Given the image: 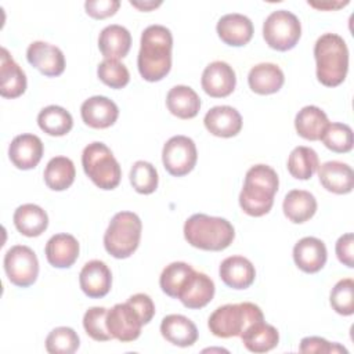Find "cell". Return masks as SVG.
<instances>
[{"mask_svg": "<svg viewBox=\"0 0 354 354\" xmlns=\"http://www.w3.org/2000/svg\"><path fill=\"white\" fill-rule=\"evenodd\" d=\"M140 44L137 65L141 77L147 82L162 80L171 68L170 30L162 25H151L142 32Z\"/></svg>", "mask_w": 354, "mask_h": 354, "instance_id": "obj_1", "label": "cell"}, {"mask_svg": "<svg viewBox=\"0 0 354 354\" xmlns=\"http://www.w3.org/2000/svg\"><path fill=\"white\" fill-rule=\"evenodd\" d=\"M279 180L277 171L267 165L252 166L245 176L243 188L239 194L242 210L252 217L267 214L274 205Z\"/></svg>", "mask_w": 354, "mask_h": 354, "instance_id": "obj_2", "label": "cell"}, {"mask_svg": "<svg viewBox=\"0 0 354 354\" xmlns=\"http://www.w3.org/2000/svg\"><path fill=\"white\" fill-rule=\"evenodd\" d=\"M314 57L317 77L326 87H336L346 79L348 71L347 44L336 33H325L315 41Z\"/></svg>", "mask_w": 354, "mask_h": 354, "instance_id": "obj_3", "label": "cell"}, {"mask_svg": "<svg viewBox=\"0 0 354 354\" xmlns=\"http://www.w3.org/2000/svg\"><path fill=\"white\" fill-rule=\"evenodd\" d=\"M184 236L185 241L194 248L220 252L232 243L235 230L225 218L196 213L185 221Z\"/></svg>", "mask_w": 354, "mask_h": 354, "instance_id": "obj_4", "label": "cell"}, {"mask_svg": "<svg viewBox=\"0 0 354 354\" xmlns=\"http://www.w3.org/2000/svg\"><path fill=\"white\" fill-rule=\"evenodd\" d=\"M264 319L259 306L245 301L238 304H225L216 308L207 321L210 332L223 339L241 336L252 324Z\"/></svg>", "mask_w": 354, "mask_h": 354, "instance_id": "obj_5", "label": "cell"}, {"mask_svg": "<svg viewBox=\"0 0 354 354\" xmlns=\"http://www.w3.org/2000/svg\"><path fill=\"white\" fill-rule=\"evenodd\" d=\"M142 224L133 212L116 213L104 235L105 250L115 259L130 257L140 245Z\"/></svg>", "mask_w": 354, "mask_h": 354, "instance_id": "obj_6", "label": "cell"}, {"mask_svg": "<svg viewBox=\"0 0 354 354\" xmlns=\"http://www.w3.org/2000/svg\"><path fill=\"white\" fill-rule=\"evenodd\" d=\"M82 165L87 177L98 188L109 191L119 185L122 177L119 162L104 142L88 144L83 149Z\"/></svg>", "mask_w": 354, "mask_h": 354, "instance_id": "obj_7", "label": "cell"}, {"mask_svg": "<svg viewBox=\"0 0 354 354\" xmlns=\"http://www.w3.org/2000/svg\"><path fill=\"white\" fill-rule=\"evenodd\" d=\"M301 36L299 18L286 10L272 11L264 21L263 37L266 43L277 51L293 48Z\"/></svg>", "mask_w": 354, "mask_h": 354, "instance_id": "obj_8", "label": "cell"}, {"mask_svg": "<svg viewBox=\"0 0 354 354\" xmlns=\"http://www.w3.org/2000/svg\"><path fill=\"white\" fill-rule=\"evenodd\" d=\"M4 271L8 281L19 288L33 285L39 275V261L35 252L25 245H15L4 254Z\"/></svg>", "mask_w": 354, "mask_h": 354, "instance_id": "obj_9", "label": "cell"}, {"mask_svg": "<svg viewBox=\"0 0 354 354\" xmlns=\"http://www.w3.org/2000/svg\"><path fill=\"white\" fill-rule=\"evenodd\" d=\"M198 153L195 142L185 136H174L166 141L162 151V162L166 171L174 177L188 174L196 165Z\"/></svg>", "mask_w": 354, "mask_h": 354, "instance_id": "obj_10", "label": "cell"}, {"mask_svg": "<svg viewBox=\"0 0 354 354\" xmlns=\"http://www.w3.org/2000/svg\"><path fill=\"white\" fill-rule=\"evenodd\" d=\"M142 319L136 308L129 303H118L106 313V328L113 339L127 343L138 339Z\"/></svg>", "mask_w": 354, "mask_h": 354, "instance_id": "obj_11", "label": "cell"}, {"mask_svg": "<svg viewBox=\"0 0 354 354\" xmlns=\"http://www.w3.org/2000/svg\"><path fill=\"white\" fill-rule=\"evenodd\" d=\"M28 62L47 77L59 76L65 71L64 53L46 41H33L26 50Z\"/></svg>", "mask_w": 354, "mask_h": 354, "instance_id": "obj_12", "label": "cell"}, {"mask_svg": "<svg viewBox=\"0 0 354 354\" xmlns=\"http://www.w3.org/2000/svg\"><path fill=\"white\" fill-rule=\"evenodd\" d=\"M201 84L203 91L213 98L228 97L236 84L235 72L227 62L214 61L205 68Z\"/></svg>", "mask_w": 354, "mask_h": 354, "instance_id": "obj_13", "label": "cell"}, {"mask_svg": "<svg viewBox=\"0 0 354 354\" xmlns=\"http://www.w3.org/2000/svg\"><path fill=\"white\" fill-rule=\"evenodd\" d=\"M43 151V142L37 136L19 134L8 147V158L17 169L29 170L39 165Z\"/></svg>", "mask_w": 354, "mask_h": 354, "instance_id": "obj_14", "label": "cell"}, {"mask_svg": "<svg viewBox=\"0 0 354 354\" xmlns=\"http://www.w3.org/2000/svg\"><path fill=\"white\" fill-rule=\"evenodd\" d=\"M79 283L86 296L91 299H101L111 290V270L104 261L91 260L83 266L79 274Z\"/></svg>", "mask_w": 354, "mask_h": 354, "instance_id": "obj_15", "label": "cell"}, {"mask_svg": "<svg viewBox=\"0 0 354 354\" xmlns=\"http://www.w3.org/2000/svg\"><path fill=\"white\" fill-rule=\"evenodd\" d=\"M214 296V282L210 277L203 272L192 271L180 290L177 299L191 310H198L205 307L212 301Z\"/></svg>", "mask_w": 354, "mask_h": 354, "instance_id": "obj_16", "label": "cell"}, {"mask_svg": "<svg viewBox=\"0 0 354 354\" xmlns=\"http://www.w3.org/2000/svg\"><path fill=\"white\" fill-rule=\"evenodd\" d=\"M80 115L87 126L93 129H106L116 122L119 108L112 100L104 95H94L82 104Z\"/></svg>", "mask_w": 354, "mask_h": 354, "instance_id": "obj_17", "label": "cell"}, {"mask_svg": "<svg viewBox=\"0 0 354 354\" xmlns=\"http://www.w3.org/2000/svg\"><path fill=\"white\" fill-rule=\"evenodd\" d=\"M203 123L210 134L223 138H230L241 131L242 116L232 106L218 105L213 106L206 112Z\"/></svg>", "mask_w": 354, "mask_h": 354, "instance_id": "obj_18", "label": "cell"}, {"mask_svg": "<svg viewBox=\"0 0 354 354\" xmlns=\"http://www.w3.org/2000/svg\"><path fill=\"white\" fill-rule=\"evenodd\" d=\"M217 35L228 46L241 47L250 41L253 36L252 21L242 14H227L223 15L216 26Z\"/></svg>", "mask_w": 354, "mask_h": 354, "instance_id": "obj_19", "label": "cell"}, {"mask_svg": "<svg viewBox=\"0 0 354 354\" xmlns=\"http://www.w3.org/2000/svg\"><path fill=\"white\" fill-rule=\"evenodd\" d=\"M318 177L321 185L329 192L343 195L353 191L354 173L347 163L339 160L325 162L318 166Z\"/></svg>", "mask_w": 354, "mask_h": 354, "instance_id": "obj_20", "label": "cell"}, {"mask_svg": "<svg viewBox=\"0 0 354 354\" xmlns=\"http://www.w3.org/2000/svg\"><path fill=\"white\" fill-rule=\"evenodd\" d=\"M326 248L325 243L314 236L301 238L293 248V260L296 266L307 272H318L326 263Z\"/></svg>", "mask_w": 354, "mask_h": 354, "instance_id": "obj_21", "label": "cell"}, {"mask_svg": "<svg viewBox=\"0 0 354 354\" xmlns=\"http://www.w3.org/2000/svg\"><path fill=\"white\" fill-rule=\"evenodd\" d=\"M218 274L221 281L232 289H246L256 278V270L250 260L243 256H230L220 264Z\"/></svg>", "mask_w": 354, "mask_h": 354, "instance_id": "obj_22", "label": "cell"}, {"mask_svg": "<svg viewBox=\"0 0 354 354\" xmlns=\"http://www.w3.org/2000/svg\"><path fill=\"white\" fill-rule=\"evenodd\" d=\"M26 90V76L21 66L12 59L7 48H1L0 55V95L17 98Z\"/></svg>", "mask_w": 354, "mask_h": 354, "instance_id": "obj_23", "label": "cell"}, {"mask_svg": "<svg viewBox=\"0 0 354 354\" xmlns=\"http://www.w3.org/2000/svg\"><path fill=\"white\" fill-rule=\"evenodd\" d=\"M47 261L55 268H69L79 257V242L71 234H55L46 243Z\"/></svg>", "mask_w": 354, "mask_h": 354, "instance_id": "obj_24", "label": "cell"}, {"mask_svg": "<svg viewBox=\"0 0 354 354\" xmlns=\"http://www.w3.org/2000/svg\"><path fill=\"white\" fill-rule=\"evenodd\" d=\"M160 333L169 343L178 347L192 346L198 340L195 324L180 314L166 315L160 322Z\"/></svg>", "mask_w": 354, "mask_h": 354, "instance_id": "obj_25", "label": "cell"}, {"mask_svg": "<svg viewBox=\"0 0 354 354\" xmlns=\"http://www.w3.org/2000/svg\"><path fill=\"white\" fill-rule=\"evenodd\" d=\"M285 76L281 68L271 62H263L254 65L249 75H248V83L252 91L256 94L267 95L274 94L281 90L283 86Z\"/></svg>", "mask_w": 354, "mask_h": 354, "instance_id": "obj_26", "label": "cell"}, {"mask_svg": "<svg viewBox=\"0 0 354 354\" xmlns=\"http://www.w3.org/2000/svg\"><path fill=\"white\" fill-rule=\"evenodd\" d=\"M131 47V35L122 25H108L98 36V48L105 58L119 59L127 55Z\"/></svg>", "mask_w": 354, "mask_h": 354, "instance_id": "obj_27", "label": "cell"}, {"mask_svg": "<svg viewBox=\"0 0 354 354\" xmlns=\"http://www.w3.org/2000/svg\"><path fill=\"white\" fill-rule=\"evenodd\" d=\"M283 214L289 221L301 224L310 220L317 212V201L313 194L304 189H292L286 194L282 203Z\"/></svg>", "mask_w": 354, "mask_h": 354, "instance_id": "obj_28", "label": "cell"}, {"mask_svg": "<svg viewBox=\"0 0 354 354\" xmlns=\"http://www.w3.org/2000/svg\"><path fill=\"white\" fill-rule=\"evenodd\" d=\"M166 105L171 115L180 119H192L201 109V98L188 86H174L167 93Z\"/></svg>", "mask_w": 354, "mask_h": 354, "instance_id": "obj_29", "label": "cell"}, {"mask_svg": "<svg viewBox=\"0 0 354 354\" xmlns=\"http://www.w3.org/2000/svg\"><path fill=\"white\" fill-rule=\"evenodd\" d=\"M241 339L243 346L249 351L267 353L274 347H277L279 342V335L272 325L266 324L264 319H261L248 326L241 335Z\"/></svg>", "mask_w": 354, "mask_h": 354, "instance_id": "obj_30", "label": "cell"}, {"mask_svg": "<svg viewBox=\"0 0 354 354\" xmlns=\"http://www.w3.org/2000/svg\"><path fill=\"white\" fill-rule=\"evenodd\" d=\"M14 224L22 235L33 238L41 235L47 230L48 217L40 206L25 203L14 212Z\"/></svg>", "mask_w": 354, "mask_h": 354, "instance_id": "obj_31", "label": "cell"}, {"mask_svg": "<svg viewBox=\"0 0 354 354\" xmlns=\"http://www.w3.org/2000/svg\"><path fill=\"white\" fill-rule=\"evenodd\" d=\"M328 123L329 120L326 113L315 105H307L301 108L295 118V127L297 134L310 141L321 140V136Z\"/></svg>", "mask_w": 354, "mask_h": 354, "instance_id": "obj_32", "label": "cell"}, {"mask_svg": "<svg viewBox=\"0 0 354 354\" xmlns=\"http://www.w3.org/2000/svg\"><path fill=\"white\" fill-rule=\"evenodd\" d=\"M75 165L66 156H55L50 159L44 169V183L53 191H64L75 181Z\"/></svg>", "mask_w": 354, "mask_h": 354, "instance_id": "obj_33", "label": "cell"}, {"mask_svg": "<svg viewBox=\"0 0 354 354\" xmlns=\"http://www.w3.org/2000/svg\"><path fill=\"white\" fill-rule=\"evenodd\" d=\"M37 124L46 134L61 137L72 130L73 119L65 108L58 105H48L39 112Z\"/></svg>", "mask_w": 354, "mask_h": 354, "instance_id": "obj_34", "label": "cell"}, {"mask_svg": "<svg viewBox=\"0 0 354 354\" xmlns=\"http://www.w3.org/2000/svg\"><path fill=\"white\" fill-rule=\"evenodd\" d=\"M318 166V155L310 147H296L288 158V171L297 180L311 178Z\"/></svg>", "mask_w": 354, "mask_h": 354, "instance_id": "obj_35", "label": "cell"}, {"mask_svg": "<svg viewBox=\"0 0 354 354\" xmlns=\"http://www.w3.org/2000/svg\"><path fill=\"white\" fill-rule=\"evenodd\" d=\"M194 268L184 261H174L166 266L160 274L159 285L163 293L170 297L177 299L180 290L187 282L188 277L192 274Z\"/></svg>", "mask_w": 354, "mask_h": 354, "instance_id": "obj_36", "label": "cell"}, {"mask_svg": "<svg viewBox=\"0 0 354 354\" xmlns=\"http://www.w3.org/2000/svg\"><path fill=\"white\" fill-rule=\"evenodd\" d=\"M321 140L324 145L336 152V153H346L353 149V130L348 124L344 123H328L325 127Z\"/></svg>", "mask_w": 354, "mask_h": 354, "instance_id": "obj_37", "label": "cell"}, {"mask_svg": "<svg viewBox=\"0 0 354 354\" xmlns=\"http://www.w3.org/2000/svg\"><path fill=\"white\" fill-rule=\"evenodd\" d=\"M79 344L77 333L68 326L53 329L46 339V350L50 354H72L79 348Z\"/></svg>", "mask_w": 354, "mask_h": 354, "instance_id": "obj_38", "label": "cell"}, {"mask_svg": "<svg viewBox=\"0 0 354 354\" xmlns=\"http://www.w3.org/2000/svg\"><path fill=\"white\" fill-rule=\"evenodd\" d=\"M158 171L149 162L137 160L130 170V183L138 194H152L158 188Z\"/></svg>", "mask_w": 354, "mask_h": 354, "instance_id": "obj_39", "label": "cell"}, {"mask_svg": "<svg viewBox=\"0 0 354 354\" xmlns=\"http://www.w3.org/2000/svg\"><path fill=\"white\" fill-rule=\"evenodd\" d=\"M97 75L100 80L111 88H123L130 80V73L126 65L119 62V59L105 58L98 65Z\"/></svg>", "mask_w": 354, "mask_h": 354, "instance_id": "obj_40", "label": "cell"}, {"mask_svg": "<svg viewBox=\"0 0 354 354\" xmlns=\"http://www.w3.org/2000/svg\"><path fill=\"white\" fill-rule=\"evenodd\" d=\"M354 281L351 278L340 279L330 290V306L340 315L354 313Z\"/></svg>", "mask_w": 354, "mask_h": 354, "instance_id": "obj_41", "label": "cell"}, {"mask_svg": "<svg viewBox=\"0 0 354 354\" xmlns=\"http://www.w3.org/2000/svg\"><path fill=\"white\" fill-rule=\"evenodd\" d=\"M106 313L105 307H91L84 313L83 328L86 333L97 342H108L113 339L106 328Z\"/></svg>", "mask_w": 354, "mask_h": 354, "instance_id": "obj_42", "label": "cell"}, {"mask_svg": "<svg viewBox=\"0 0 354 354\" xmlns=\"http://www.w3.org/2000/svg\"><path fill=\"white\" fill-rule=\"evenodd\" d=\"M299 350L301 353H319V354L321 353H325V354L347 353V350L343 346H340L337 343H329L328 340L318 337V336H308V337L301 339Z\"/></svg>", "mask_w": 354, "mask_h": 354, "instance_id": "obj_43", "label": "cell"}, {"mask_svg": "<svg viewBox=\"0 0 354 354\" xmlns=\"http://www.w3.org/2000/svg\"><path fill=\"white\" fill-rule=\"evenodd\" d=\"M119 7H120V1L118 0H88L84 3L86 12L95 19H104V18L112 17Z\"/></svg>", "mask_w": 354, "mask_h": 354, "instance_id": "obj_44", "label": "cell"}, {"mask_svg": "<svg viewBox=\"0 0 354 354\" xmlns=\"http://www.w3.org/2000/svg\"><path fill=\"white\" fill-rule=\"evenodd\" d=\"M138 313V315L142 319V324L147 325L155 315V304L152 299L145 293H136L129 297L127 300Z\"/></svg>", "mask_w": 354, "mask_h": 354, "instance_id": "obj_45", "label": "cell"}, {"mask_svg": "<svg viewBox=\"0 0 354 354\" xmlns=\"http://www.w3.org/2000/svg\"><path fill=\"white\" fill-rule=\"evenodd\" d=\"M354 235L351 232L342 235L336 242V256L340 263L347 266L348 268L354 267V254H353Z\"/></svg>", "mask_w": 354, "mask_h": 354, "instance_id": "obj_46", "label": "cell"}, {"mask_svg": "<svg viewBox=\"0 0 354 354\" xmlns=\"http://www.w3.org/2000/svg\"><path fill=\"white\" fill-rule=\"evenodd\" d=\"M308 4L311 6V7H314V8H318V10H336V8H340V7H343V6H346V4H348V1H344V3H342V1H337V3H330V1H326V3H315V1H308Z\"/></svg>", "mask_w": 354, "mask_h": 354, "instance_id": "obj_47", "label": "cell"}, {"mask_svg": "<svg viewBox=\"0 0 354 354\" xmlns=\"http://www.w3.org/2000/svg\"><path fill=\"white\" fill-rule=\"evenodd\" d=\"M130 4H131L133 7H136V8L141 10V11H149V10H152V8H156V7H159L162 3H160V1H158V3H155V1H144V3H138V1H130Z\"/></svg>", "mask_w": 354, "mask_h": 354, "instance_id": "obj_48", "label": "cell"}]
</instances>
